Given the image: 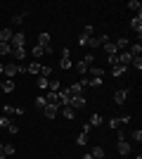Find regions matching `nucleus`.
<instances>
[{
    "label": "nucleus",
    "mask_w": 142,
    "mask_h": 159,
    "mask_svg": "<svg viewBox=\"0 0 142 159\" xmlns=\"http://www.w3.org/2000/svg\"><path fill=\"white\" fill-rule=\"evenodd\" d=\"M90 157H93V159H104V147L95 145L93 150H90Z\"/></svg>",
    "instance_id": "obj_14"
},
{
    "label": "nucleus",
    "mask_w": 142,
    "mask_h": 159,
    "mask_svg": "<svg viewBox=\"0 0 142 159\" xmlns=\"http://www.w3.org/2000/svg\"><path fill=\"white\" fill-rule=\"evenodd\" d=\"M62 114H64V119H74L76 109H71V107H62Z\"/></svg>",
    "instance_id": "obj_23"
},
{
    "label": "nucleus",
    "mask_w": 142,
    "mask_h": 159,
    "mask_svg": "<svg viewBox=\"0 0 142 159\" xmlns=\"http://www.w3.org/2000/svg\"><path fill=\"white\" fill-rule=\"evenodd\" d=\"M12 52V45H10V43H0V57H2V55H10Z\"/></svg>",
    "instance_id": "obj_25"
},
{
    "label": "nucleus",
    "mask_w": 142,
    "mask_h": 159,
    "mask_svg": "<svg viewBox=\"0 0 142 159\" xmlns=\"http://www.w3.org/2000/svg\"><path fill=\"white\" fill-rule=\"evenodd\" d=\"M133 140H137V143H142V131H140V128H135V131H133Z\"/></svg>",
    "instance_id": "obj_39"
},
{
    "label": "nucleus",
    "mask_w": 142,
    "mask_h": 159,
    "mask_svg": "<svg viewBox=\"0 0 142 159\" xmlns=\"http://www.w3.org/2000/svg\"><path fill=\"white\" fill-rule=\"evenodd\" d=\"M0 86H2V81H0Z\"/></svg>",
    "instance_id": "obj_51"
},
{
    "label": "nucleus",
    "mask_w": 142,
    "mask_h": 159,
    "mask_svg": "<svg viewBox=\"0 0 142 159\" xmlns=\"http://www.w3.org/2000/svg\"><path fill=\"white\" fill-rule=\"evenodd\" d=\"M116 147H118V152H121L123 157H126V154H130V143H128V140H118V143H116Z\"/></svg>",
    "instance_id": "obj_9"
},
{
    "label": "nucleus",
    "mask_w": 142,
    "mask_h": 159,
    "mask_svg": "<svg viewBox=\"0 0 142 159\" xmlns=\"http://www.w3.org/2000/svg\"><path fill=\"white\" fill-rule=\"evenodd\" d=\"M0 159H5V152H2V143H0Z\"/></svg>",
    "instance_id": "obj_48"
},
{
    "label": "nucleus",
    "mask_w": 142,
    "mask_h": 159,
    "mask_svg": "<svg viewBox=\"0 0 142 159\" xmlns=\"http://www.w3.org/2000/svg\"><path fill=\"white\" fill-rule=\"evenodd\" d=\"M130 62H133V57L128 55V50H123V52L118 55V64H121V66H128Z\"/></svg>",
    "instance_id": "obj_12"
},
{
    "label": "nucleus",
    "mask_w": 142,
    "mask_h": 159,
    "mask_svg": "<svg viewBox=\"0 0 142 159\" xmlns=\"http://www.w3.org/2000/svg\"><path fill=\"white\" fill-rule=\"evenodd\" d=\"M128 71V66H121V64H116L114 69H111V74H114V79H118V76H123V74Z\"/></svg>",
    "instance_id": "obj_18"
},
{
    "label": "nucleus",
    "mask_w": 142,
    "mask_h": 159,
    "mask_svg": "<svg viewBox=\"0 0 142 159\" xmlns=\"http://www.w3.org/2000/svg\"><path fill=\"white\" fill-rule=\"evenodd\" d=\"M76 143H78V145H85V143H88V135H85V133H81V135H78V140H76Z\"/></svg>",
    "instance_id": "obj_42"
},
{
    "label": "nucleus",
    "mask_w": 142,
    "mask_h": 159,
    "mask_svg": "<svg viewBox=\"0 0 142 159\" xmlns=\"http://www.w3.org/2000/svg\"><path fill=\"white\" fill-rule=\"evenodd\" d=\"M116 45V50H123V48H128L130 43H128V38H118V43H114Z\"/></svg>",
    "instance_id": "obj_30"
},
{
    "label": "nucleus",
    "mask_w": 142,
    "mask_h": 159,
    "mask_svg": "<svg viewBox=\"0 0 142 159\" xmlns=\"http://www.w3.org/2000/svg\"><path fill=\"white\" fill-rule=\"evenodd\" d=\"M10 45H12V48H24V45H26V36H24V33H12Z\"/></svg>",
    "instance_id": "obj_5"
},
{
    "label": "nucleus",
    "mask_w": 142,
    "mask_h": 159,
    "mask_svg": "<svg viewBox=\"0 0 142 159\" xmlns=\"http://www.w3.org/2000/svg\"><path fill=\"white\" fill-rule=\"evenodd\" d=\"M2 152H5V157H12V154H14V145H12V143L2 145Z\"/></svg>",
    "instance_id": "obj_27"
},
{
    "label": "nucleus",
    "mask_w": 142,
    "mask_h": 159,
    "mask_svg": "<svg viewBox=\"0 0 142 159\" xmlns=\"http://www.w3.org/2000/svg\"><path fill=\"white\" fill-rule=\"evenodd\" d=\"M83 159H93V157H90V154H85V157H83Z\"/></svg>",
    "instance_id": "obj_50"
},
{
    "label": "nucleus",
    "mask_w": 142,
    "mask_h": 159,
    "mask_svg": "<svg viewBox=\"0 0 142 159\" xmlns=\"http://www.w3.org/2000/svg\"><path fill=\"white\" fill-rule=\"evenodd\" d=\"M71 66H74L71 57H62V62H59V69H71Z\"/></svg>",
    "instance_id": "obj_24"
},
{
    "label": "nucleus",
    "mask_w": 142,
    "mask_h": 159,
    "mask_svg": "<svg viewBox=\"0 0 142 159\" xmlns=\"http://www.w3.org/2000/svg\"><path fill=\"white\" fill-rule=\"evenodd\" d=\"M90 131H93V126H90L88 121H85V124H83V128H81V133H85V135H90Z\"/></svg>",
    "instance_id": "obj_41"
},
{
    "label": "nucleus",
    "mask_w": 142,
    "mask_h": 159,
    "mask_svg": "<svg viewBox=\"0 0 142 159\" xmlns=\"http://www.w3.org/2000/svg\"><path fill=\"white\" fill-rule=\"evenodd\" d=\"M130 29H133V31H135L137 36L142 33V12H140V14H135V17L130 19Z\"/></svg>",
    "instance_id": "obj_6"
},
{
    "label": "nucleus",
    "mask_w": 142,
    "mask_h": 159,
    "mask_svg": "<svg viewBox=\"0 0 142 159\" xmlns=\"http://www.w3.org/2000/svg\"><path fill=\"white\" fill-rule=\"evenodd\" d=\"M45 100L50 102V105H57V107H59V93H54V90H47Z\"/></svg>",
    "instance_id": "obj_11"
},
{
    "label": "nucleus",
    "mask_w": 142,
    "mask_h": 159,
    "mask_svg": "<svg viewBox=\"0 0 142 159\" xmlns=\"http://www.w3.org/2000/svg\"><path fill=\"white\" fill-rule=\"evenodd\" d=\"M47 105V100H45V95H38V98H36V107H38V109H43V107Z\"/></svg>",
    "instance_id": "obj_31"
},
{
    "label": "nucleus",
    "mask_w": 142,
    "mask_h": 159,
    "mask_svg": "<svg viewBox=\"0 0 142 159\" xmlns=\"http://www.w3.org/2000/svg\"><path fill=\"white\" fill-rule=\"evenodd\" d=\"M128 55H130V57H142V45H140V43L130 45L128 48Z\"/></svg>",
    "instance_id": "obj_15"
},
{
    "label": "nucleus",
    "mask_w": 142,
    "mask_h": 159,
    "mask_svg": "<svg viewBox=\"0 0 142 159\" xmlns=\"http://www.w3.org/2000/svg\"><path fill=\"white\" fill-rule=\"evenodd\" d=\"M43 114H45L47 119H54V116L59 114V107H57V105H50V102H47V105L43 107Z\"/></svg>",
    "instance_id": "obj_7"
},
{
    "label": "nucleus",
    "mask_w": 142,
    "mask_h": 159,
    "mask_svg": "<svg viewBox=\"0 0 142 159\" xmlns=\"http://www.w3.org/2000/svg\"><path fill=\"white\" fill-rule=\"evenodd\" d=\"M43 52H45V50H43L41 45H33V50H31V55H33L36 60H38V57H43Z\"/></svg>",
    "instance_id": "obj_33"
},
{
    "label": "nucleus",
    "mask_w": 142,
    "mask_h": 159,
    "mask_svg": "<svg viewBox=\"0 0 142 159\" xmlns=\"http://www.w3.org/2000/svg\"><path fill=\"white\" fill-rule=\"evenodd\" d=\"M38 76H45V79H50V76H52V66L41 64V74H38Z\"/></svg>",
    "instance_id": "obj_22"
},
{
    "label": "nucleus",
    "mask_w": 142,
    "mask_h": 159,
    "mask_svg": "<svg viewBox=\"0 0 142 159\" xmlns=\"http://www.w3.org/2000/svg\"><path fill=\"white\" fill-rule=\"evenodd\" d=\"M88 124H90V126H100V124H102V116H100V114H93Z\"/></svg>",
    "instance_id": "obj_29"
},
{
    "label": "nucleus",
    "mask_w": 142,
    "mask_h": 159,
    "mask_svg": "<svg viewBox=\"0 0 142 159\" xmlns=\"http://www.w3.org/2000/svg\"><path fill=\"white\" fill-rule=\"evenodd\" d=\"M50 43H52L50 33H45V31H43L41 36H38V45H41L43 50H45V52H52V45H50Z\"/></svg>",
    "instance_id": "obj_2"
},
{
    "label": "nucleus",
    "mask_w": 142,
    "mask_h": 159,
    "mask_svg": "<svg viewBox=\"0 0 142 159\" xmlns=\"http://www.w3.org/2000/svg\"><path fill=\"white\" fill-rule=\"evenodd\" d=\"M83 62H85V64H88V66H90V64H93V62H95V57H93V55H90V52H88V55H85V57H83Z\"/></svg>",
    "instance_id": "obj_44"
},
{
    "label": "nucleus",
    "mask_w": 142,
    "mask_h": 159,
    "mask_svg": "<svg viewBox=\"0 0 142 159\" xmlns=\"http://www.w3.org/2000/svg\"><path fill=\"white\" fill-rule=\"evenodd\" d=\"M26 71L33 74V76H38V74H41V62H31V64H26Z\"/></svg>",
    "instance_id": "obj_17"
},
{
    "label": "nucleus",
    "mask_w": 142,
    "mask_h": 159,
    "mask_svg": "<svg viewBox=\"0 0 142 159\" xmlns=\"http://www.w3.org/2000/svg\"><path fill=\"white\" fill-rule=\"evenodd\" d=\"M38 88H41V90H50V79H45V76H38Z\"/></svg>",
    "instance_id": "obj_19"
},
{
    "label": "nucleus",
    "mask_w": 142,
    "mask_h": 159,
    "mask_svg": "<svg viewBox=\"0 0 142 159\" xmlns=\"http://www.w3.org/2000/svg\"><path fill=\"white\" fill-rule=\"evenodd\" d=\"M10 40H12V29H2V31H0V43H10Z\"/></svg>",
    "instance_id": "obj_16"
},
{
    "label": "nucleus",
    "mask_w": 142,
    "mask_h": 159,
    "mask_svg": "<svg viewBox=\"0 0 142 159\" xmlns=\"http://www.w3.org/2000/svg\"><path fill=\"white\" fill-rule=\"evenodd\" d=\"M130 66H135L137 71L142 69V57H133V62H130Z\"/></svg>",
    "instance_id": "obj_34"
},
{
    "label": "nucleus",
    "mask_w": 142,
    "mask_h": 159,
    "mask_svg": "<svg viewBox=\"0 0 142 159\" xmlns=\"http://www.w3.org/2000/svg\"><path fill=\"white\" fill-rule=\"evenodd\" d=\"M118 124H121L118 119H109V128H118Z\"/></svg>",
    "instance_id": "obj_45"
},
{
    "label": "nucleus",
    "mask_w": 142,
    "mask_h": 159,
    "mask_svg": "<svg viewBox=\"0 0 142 159\" xmlns=\"http://www.w3.org/2000/svg\"><path fill=\"white\" fill-rule=\"evenodd\" d=\"M0 88H2V90H5V93H12V90H14V81H12V79H7V81H2V86H0Z\"/></svg>",
    "instance_id": "obj_20"
},
{
    "label": "nucleus",
    "mask_w": 142,
    "mask_h": 159,
    "mask_svg": "<svg viewBox=\"0 0 142 159\" xmlns=\"http://www.w3.org/2000/svg\"><path fill=\"white\" fill-rule=\"evenodd\" d=\"M24 17H26V12H24V14H14V17H12V24H21Z\"/></svg>",
    "instance_id": "obj_37"
},
{
    "label": "nucleus",
    "mask_w": 142,
    "mask_h": 159,
    "mask_svg": "<svg viewBox=\"0 0 142 159\" xmlns=\"http://www.w3.org/2000/svg\"><path fill=\"white\" fill-rule=\"evenodd\" d=\"M10 55H12L17 62H21L24 57H26V48H12V52H10Z\"/></svg>",
    "instance_id": "obj_8"
},
{
    "label": "nucleus",
    "mask_w": 142,
    "mask_h": 159,
    "mask_svg": "<svg viewBox=\"0 0 142 159\" xmlns=\"http://www.w3.org/2000/svg\"><path fill=\"white\" fill-rule=\"evenodd\" d=\"M62 57H71V50H69V48H62Z\"/></svg>",
    "instance_id": "obj_46"
},
{
    "label": "nucleus",
    "mask_w": 142,
    "mask_h": 159,
    "mask_svg": "<svg viewBox=\"0 0 142 159\" xmlns=\"http://www.w3.org/2000/svg\"><path fill=\"white\" fill-rule=\"evenodd\" d=\"M107 62L111 66H116V64H118V55H107Z\"/></svg>",
    "instance_id": "obj_35"
},
{
    "label": "nucleus",
    "mask_w": 142,
    "mask_h": 159,
    "mask_svg": "<svg viewBox=\"0 0 142 159\" xmlns=\"http://www.w3.org/2000/svg\"><path fill=\"white\" fill-rule=\"evenodd\" d=\"M100 43H102V45H104V43H109V36H107V33H102V36H100Z\"/></svg>",
    "instance_id": "obj_47"
},
{
    "label": "nucleus",
    "mask_w": 142,
    "mask_h": 159,
    "mask_svg": "<svg viewBox=\"0 0 142 159\" xmlns=\"http://www.w3.org/2000/svg\"><path fill=\"white\" fill-rule=\"evenodd\" d=\"M85 105H88V100L83 98V95H71V100H69L67 107H71V109H76V112H78V109H83Z\"/></svg>",
    "instance_id": "obj_1"
},
{
    "label": "nucleus",
    "mask_w": 142,
    "mask_h": 159,
    "mask_svg": "<svg viewBox=\"0 0 142 159\" xmlns=\"http://www.w3.org/2000/svg\"><path fill=\"white\" fill-rule=\"evenodd\" d=\"M24 71V64H5V76L7 79H14L17 74Z\"/></svg>",
    "instance_id": "obj_3"
},
{
    "label": "nucleus",
    "mask_w": 142,
    "mask_h": 159,
    "mask_svg": "<svg viewBox=\"0 0 142 159\" xmlns=\"http://www.w3.org/2000/svg\"><path fill=\"white\" fill-rule=\"evenodd\" d=\"M85 45H88V48H100V38H97V36H90Z\"/></svg>",
    "instance_id": "obj_28"
},
{
    "label": "nucleus",
    "mask_w": 142,
    "mask_h": 159,
    "mask_svg": "<svg viewBox=\"0 0 142 159\" xmlns=\"http://www.w3.org/2000/svg\"><path fill=\"white\" fill-rule=\"evenodd\" d=\"M83 88H85L83 83H71V86H69L67 90H69L71 95H83Z\"/></svg>",
    "instance_id": "obj_13"
},
{
    "label": "nucleus",
    "mask_w": 142,
    "mask_h": 159,
    "mask_svg": "<svg viewBox=\"0 0 142 159\" xmlns=\"http://www.w3.org/2000/svg\"><path fill=\"white\" fill-rule=\"evenodd\" d=\"M128 7H130V10H135L137 14L142 12V5H140V2H137V0H130V2H128Z\"/></svg>",
    "instance_id": "obj_32"
},
{
    "label": "nucleus",
    "mask_w": 142,
    "mask_h": 159,
    "mask_svg": "<svg viewBox=\"0 0 142 159\" xmlns=\"http://www.w3.org/2000/svg\"><path fill=\"white\" fill-rule=\"evenodd\" d=\"M2 112H5L2 116H10V114H14V105H5V107H2Z\"/></svg>",
    "instance_id": "obj_36"
},
{
    "label": "nucleus",
    "mask_w": 142,
    "mask_h": 159,
    "mask_svg": "<svg viewBox=\"0 0 142 159\" xmlns=\"http://www.w3.org/2000/svg\"><path fill=\"white\" fill-rule=\"evenodd\" d=\"M104 52L107 55H118V50H116V45L109 40V43H104Z\"/></svg>",
    "instance_id": "obj_21"
},
{
    "label": "nucleus",
    "mask_w": 142,
    "mask_h": 159,
    "mask_svg": "<svg viewBox=\"0 0 142 159\" xmlns=\"http://www.w3.org/2000/svg\"><path fill=\"white\" fill-rule=\"evenodd\" d=\"M88 33H81V36H78V45H85V43H88Z\"/></svg>",
    "instance_id": "obj_40"
},
{
    "label": "nucleus",
    "mask_w": 142,
    "mask_h": 159,
    "mask_svg": "<svg viewBox=\"0 0 142 159\" xmlns=\"http://www.w3.org/2000/svg\"><path fill=\"white\" fill-rule=\"evenodd\" d=\"M88 71H90V76H93V79H102V76H104V69H102V66H95V64L88 66Z\"/></svg>",
    "instance_id": "obj_10"
},
{
    "label": "nucleus",
    "mask_w": 142,
    "mask_h": 159,
    "mask_svg": "<svg viewBox=\"0 0 142 159\" xmlns=\"http://www.w3.org/2000/svg\"><path fill=\"white\" fill-rule=\"evenodd\" d=\"M2 74H5V64H0V76H2Z\"/></svg>",
    "instance_id": "obj_49"
},
{
    "label": "nucleus",
    "mask_w": 142,
    "mask_h": 159,
    "mask_svg": "<svg viewBox=\"0 0 142 159\" xmlns=\"http://www.w3.org/2000/svg\"><path fill=\"white\" fill-rule=\"evenodd\" d=\"M74 66H76V71L81 74V76H83V74H85V71H88V64H85V62H83V60L78 62V64H74Z\"/></svg>",
    "instance_id": "obj_26"
},
{
    "label": "nucleus",
    "mask_w": 142,
    "mask_h": 159,
    "mask_svg": "<svg viewBox=\"0 0 142 159\" xmlns=\"http://www.w3.org/2000/svg\"><path fill=\"white\" fill-rule=\"evenodd\" d=\"M7 131L12 133V135H17V133H19V126H17V124H12V121H10V126H7Z\"/></svg>",
    "instance_id": "obj_38"
},
{
    "label": "nucleus",
    "mask_w": 142,
    "mask_h": 159,
    "mask_svg": "<svg viewBox=\"0 0 142 159\" xmlns=\"http://www.w3.org/2000/svg\"><path fill=\"white\" fill-rule=\"evenodd\" d=\"M10 126V119H7V116H0V128H7Z\"/></svg>",
    "instance_id": "obj_43"
},
{
    "label": "nucleus",
    "mask_w": 142,
    "mask_h": 159,
    "mask_svg": "<svg viewBox=\"0 0 142 159\" xmlns=\"http://www.w3.org/2000/svg\"><path fill=\"white\" fill-rule=\"evenodd\" d=\"M128 95H130L128 88H121V90H116V93H114V102H116V105H126Z\"/></svg>",
    "instance_id": "obj_4"
}]
</instances>
